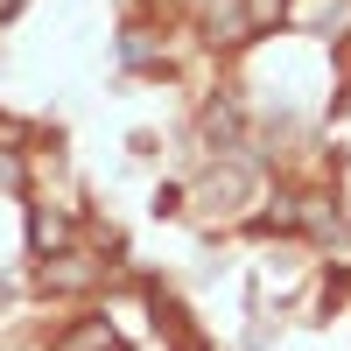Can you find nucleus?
Returning <instances> with one entry per match:
<instances>
[{
    "instance_id": "39448f33",
    "label": "nucleus",
    "mask_w": 351,
    "mask_h": 351,
    "mask_svg": "<svg viewBox=\"0 0 351 351\" xmlns=\"http://www.w3.org/2000/svg\"><path fill=\"white\" fill-rule=\"evenodd\" d=\"M183 351H204V344H183Z\"/></svg>"
},
{
    "instance_id": "f257e3e1",
    "label": "nucleus",
    "mask_w": 351,
    "mask_h": 351,
    "mask_svg": "<svg viewBox=\"0 0 351 351\" xmlns=\"http://www.w3.org/2000/svg\"><path fill=\"white\" fill-rule=\"evenodd\" d=\"M99 274H106V260L92 253H49L36 267V288L43 295H84V288H99Z\"/></svg>"
},
{
    "instance_id": "f03ea898",
    "label": "nucleus",
    "mask_w": 351,
    "mask_h": 351,
    "mask_svg": "<svg viewBox=\"0 0 351 351\" xmlns=\"http://www.w3.org/2000/svg\"><path fill=\"white\" fill-rule=\"evenodd\" d=\"M49 351H120V337H112V324L106 316H92V324H77V330H64Z\"/></svg>"
},
{
    "instance_id": "20e7f679",
    "label": "nucleus",
    "mask_w": 351,
    "mask_h": 351,
    "mask_svg": "<svg viewBox=\"0 0 351 351\" xmlns=\"http://www.w3.org/2000/svg\"><path fill=\"white\" fill-rule=\"evenodd\" d=\"M281 8H288V0H246V28H267V21H281Z\"/></svg>"
},
{
    "instance_id": "7ed1b4c3",
    "label": "nucleus",
    "mask_w": 351,
    "mask_h": 351,
    "mask_svg": "<svg viewBox=\"0 0 351 351\" xmlns=\"http://www.w3.org/2000/svg\"><path fill=\"white\" fill-rule=\"evenodd\" d=\"M204 134L225 141V155H232V141H239V112H232V106H211V112H204Z\"/></svg>"
}]
</instances>
